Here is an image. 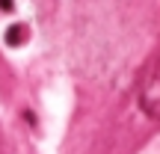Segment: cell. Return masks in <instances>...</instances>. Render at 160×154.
<instances>
[{
	"mask_svg": "<svg viewBox=\"0 0 160 154\" xmlns=\"http://www.w3.org/2000/svg\"><path fill=\"white\" fill-rule=\"evenodd\" d=\"M0 9H3V12H12V0H0Z\"/></svg>",
	"mask_w": 160,
	"mask_h": 154,
	"instance_id": "obj_3",
	"label": "cell"
},
{
	"mask_svg": "<svg viewBox=\"0 0 160 154\" xmlns=\"http://www.w3.org/2000/svg\"><path fill=\"white\" fill-rule=\"evenodd\" d=\"M3 39H6V45L18 47V45H21V42H24V39H27V30H24L21 24H12V27L6 30V36H3Z\"/></svg>",
	"mask_w": 160,
	"mask_h": 154,
	"instance_id": "obj_2",
	"label": "cell"
},
{
	"mask_svg": "<svg viewBox=\"0 0 160 154\" xmlns=\"http://www.w3.org/2000/svg\"><path fill=\"white\" fill-rule=\"evenodd\" d=\"M142 107H145V113L160 116V77L151 80V83L145 86V92H142Z\"/></svg>",
	"mask_w": 160,
	"mask_h": 154,
	"instance_id": "obj_1",
	"label": "cell"
}]
</instances>
